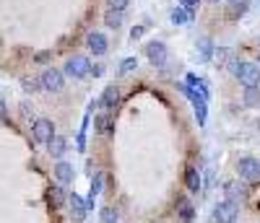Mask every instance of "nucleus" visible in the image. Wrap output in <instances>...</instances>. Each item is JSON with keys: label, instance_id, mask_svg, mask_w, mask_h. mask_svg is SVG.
Instances as JSON below:
<instances>
[{"label": "nucleus", "instance_id": "obj_1", "mask_svg": "<svg viewBox=\"0 0 260 223\" xmlns=\"http://www.w3.org/2000/svg\"><path fill=\"white\" fill-rule=\"evenodd\" d=\"M62 73L71 76V78H86L91 73V62H89L86 55H73V57H68V62H65Z\"/></svg>", "mask_w": 260, "mask_h": 223}, {"label": "nucleus", "instance_id": "obj_2", "mask_svg": "<svg viewBox=\"0 0 260 223\" xmlns=\"http://www.w3.org/2000/svg\"><path fill=\"white\" fill-rule=\"evenodd\" d=\"M237 174H240L242 182H257L260 179V161L252 159V156H245V159L237 161Z\"/></svg>", "mask_w": 260, "mask_h": 223}, {"label": "nucleus", "instance_id": "obj_3", "mask_svg": "<svg viewBox=\"0 0 260 223\" xmlns=\"http://www.w3.org/2000/svg\"><path fill=\"white\" fill-rule=\"evenodd\" d=\"M213 223H234L240 218V205L237 203H229V200H221L219 205L213 208Z\"/></svg>", "mask_w": 260, "mask_h": 223}, {"label": "nucleus", "instance_id": "obj_4", "mask_svg": "<svg viewBox=\"0 0 260 223\" xmlns=\"http://www.w3.org/2000/svg\"><path fill=\"white\" fill-rule=\"evenodd\" d=\"M234 78L240 81L245 88H255V86H260V68H257V62H242Z\"/></svg>", "mask_w": 260, "mask_h": 223}, {"label": "nucleus", "instance_id": "obj_5", "mask_svg": "<svg viewBox=\"0 0 260 223\" xmlns=\"http://www.w3.org/2000/svg\"><path fill=\"white\" fill-rule=\"evenodd\" d=\"M31 135H34V140H37V143H50V140L57 135L52 120H47V117L34 120V125H31Z\"/></svg>", "mask_w": 260, "mask_h": 223}, {"label": "nucleus", "instance_id": "obj_6", "mask_svg": "<svg viewBox=\"0 0 260 223\" xmlns=\"http://www.w3.org/2000/svg\"><path fill=\"white\" fill-rule=\"evenodd\" d=\"M143 55L148 57L151 65H156V68H164V65H167V44L159 42V39L148 42V44H146V50H143Z\"/></svg>", "mask_w": 260, "mask_h": 223}, {"label": "nucleus", "instance_id": "obj_7", "mask_svg": "<svg viewBox=\"0 0 260 223\" xmlns=\"http://www.w3.org/2000/svg\"><path fill=\"white\" fill-rule=\"evenodd\" d=\"M39 83H42L45 91H60L62 83H65V73L57 70V68H47L45 73L39 76Z\"/></svg>", "mask_w": 260, "mask_h": 223}, {"label": "nucleus", "instance_id": "obj_8", "mask_svg": "<svg viewBox=\"0 0 260 223\" xmlns=\"http://www.w3.org/2000/svg\"><path fill=\"white\" fill-rule=\"evenodd\" d=\"M224 195H226L229 203H237V200H247V195H250L247 182H242V179H229V182L224 184Z\"/></svg>", "mask_w": 260, "mask_h": 223}, {"label": "nucleus", "instance_id": "obj_9", "mask_svg": "<svg viewBox=\"0 0 260 223\" xmlns=\"http://www.w3.org/2000/svg\"><path fill=\"white\" fill-rule=\"evenodd\" d=\"M213 52H216L213 42H211L208 36H201L198 44H195V62H201V65L211 62V60H213Z\"/></svg>", "mask_w": 260, "mask_h": 223}, {"label": "nucleus", "instance_id": "obj_10", "mask_svg": "<svg viewBox=\"0 0 260 223\" xmlns=\"http://www.w3.org/2000/svg\"><path fill=\"white\" fill-rule=\"evenodd\" d=\"M86 47L91 50V55H104L107 47H110V42H107V36L102 31H89L86 34Z\"/></svg>", "mask_w": 260, "mask_h": 223}, {"label": "nucleus", "instance_id": "obj_11", "mask_svg": "<svg viewBox=\"0 0 260 223\" xmlns=\"http://www.w3.org/2000/svg\"><path fill=\"white\" fill-rule=\"evenodd\" d=\"M68 205H71V218L76 220V223H81V220H86V197H81V195H71L68 197Z\"/></svg>", "mask_w": 260, "mask_h": 223}, {"label": "nucleus", "instance_id": "obj_12", "mask_svg": "<svg viewBox=\"0 0 260 223\" xmlns=\"http://www.w3.org/2000/svg\"><path fill=\"white\" fill-rule=\"evenodd\" d=\"M73 176H76L73 164H68V161H57V164H55V179H57V184H62V187L71 184Z\"/></svg>", "mask_w": 260, "mask_h": 223}, {"label": "nucleus", "instance_id": "obj_13", "mask_svg": "<svg viewBox=\"0 0 260 223\" xmlns=\"http://www.w3.org/2000/svg\"><path fill=\"white\" fill-rule=\"evenodd\" d=\"M185 86L190 88V91H195L203 101H208V96H211V91H208V86L198 78V76H192V73H187V78H185Z\"/></svg>", "mask_w": 260, "mask_h": 223}, {"label": "nucleus", "instance_id": "obj_14", "mask_svg": "<svg viewBox=\"0 0 260 223\" xmlns=\"http://www.w3.org/2000/svg\"><path fill=\"white\" fill-rule=\"evenodd\" d=\"M185 187H187L192 195H198L201 187H203V182H201V171L195 169V166H187V169H185Z\"/></svg>", "mask_w": 260, "mask_h": 223}, {"label": "nucleus", "instance_id": "obj_15", "mask_svg": "<svg viewBox=\"0 0 260 223\" xmlns=\"http://www.w3.org/2000/svg\"><path fill=\"white\" fill-rule=\"evenodd\" d=\"M47 151H50L52 159H62V153L68 151V140H65L62 135H55V138L47 143Z\"/></svg>", "mask_w": 260, "mask_h": 223}, {"label": "nucleus", "instance_id": "obj_16", "mask_svg": "<svg viewBox=\"0 0 260 223\" xmlns=\"http://www.w3.org/2000/svg\"><path fill=\"white\" fill-rule=\"evenodd\" d=\"M117 101H120V88H117V86H107L104 94H102V99H99V104H102L104 109H110V106H115Z\"/></svg>", "mask_w": 260, "mask_h": 223}, {"label": "nucleus", "instance_id": "obj_17", "mask_svg": "<svg viewBox=\"0 0 260 223\" xmlns=\"http://www.w3.org/2000/svg\"><path fill=\"white\" fill-rule=\"evenodd\" d=\"M169 18H172V24L182 26V24H187V21H192V13L185 11V8H172L169 11Z\"/></svg>", "mask_w": 260, "mask_h": 223}, {"label": "nucleus", "instance_id": "obj_18", "mask_svg": "<svg viewBox=\"0 0 260 223\" xmlns=\"http://www.w3.org/2000/svg\"><path fill=\"white\" fill-rule=\"evenodd\" d=\"M65 200H68V195H65L62 184H52V187H50V203H52L55 208H60Z\"/></svg>", "mask_w": 260, "mask_h": 223}, {"label": "nucleus", "instance_id": "obj_19", "mask_svg": "<svg viewBox=\"0 0 260 223\" xmlns=\"http://www.w3.org/2000/svg\"><path fill=\"white\" fill-rule=\"evenodd\" d=\"M177 215H180V220H185V223H190V220H192V205L187 203L185 197H180V200H177Z\"/></svg>", "mask_w": 260, "mask_h": 223}, {"label": "nucleus", "instance_id": "obj_20", "mask_svg": "<svg viewBox=\"0 0 260 223\" xmlns=\"http://www.w3.org/2000/svg\"><path fill=\"white\" fill-rule=\"evenodd\" d=\"M104 24L110 26V29H120L122 26V11H112L110 8V11L104 13Z\"/></svg>", "mask_w": 260, "mask_h": 223}, {"label": "nucleus", "instance_id": "obj_21", "mask_svg": "<svg viewBox=\"0 0 260 223\" xmlns=\"http://www.w3.org/2000/svg\"><path fill=\"white\" fill-rule=\"evenodd\" d=\"M242 101H245V106H260V86H255V88H245Z\"/></svg>", "mask_w": 260, "mask_h": 223}, {"label": "nucleus", "instance_id": "obj_22", "mask_svg": "<svg viewBox=\"0 0 260 223\" xmlns=\"http://www.w3.org/2000/svg\"><path fill=\"white\" fill-rule=\"evenodd\" d=\"M213 60H216V65H219V68H226V62L232 60V50L229 47H219L213 52Z\"/></svg>", "mask_w": 260, "mask_h": 223}, {"label": "nucleus", "instance_id": "obj_23", "mask_svg": "<svg viewBox=\"0 0 260 223\" xmlns=\"http://www.w3.org/2000/svg\"><path fill=\"white\" fill-rule=\"evenodd\" d=\"M21 88H24L26 94H34L37 88H42V83H39V78H31V76H26V78H21Z\"/></svg>", "mask_w": 260, "mask_h": 223}, {"label": "nucleus", "instance_id": "obj_24", "mask_svg": "<svg viewBox=\"0 0 260 223\" xmlns=\"http://www.w3.org/2000/svg\"><path fill=\"white\" fill-rule=\"evenodd\" d=\"M99 218H102V223H117V210L112 205H107V208H102Z\"/></svg>", "mask_w": 260, "mask_h": 223}, {"label": "nucleus", "instance_id": "obj_25", "mask_svg": "<svg viewBox=\"0 0 260 223\" xmlns=\"http://www.w3.org/2000/svg\"><path fill=\"white\" fill-rule=\"evenodd\" d=\"M247 13V0H237V3H232V18H240Z\"/></svg>", "mask_w": 260, "mask_h": 223}, {"label": "nucleus", "instance_id": "obj_26", "mask_svg": "<svg viewBox=\"0 0 260 223\" xmlns=\"http://www.w3.org/2000/svg\"><path fill=\"white\" fill-rule=\"evenodd\" d=\"M136 57H125L122 62H120V73H130V70H136Z\"/></svg>", "mask_w": 260, "mask_h": 223}, {"label": "nucleus", "instance_id": "obj_27", "mask_svg": "<svg viewBox=\"0 0 260 223\" xmlns=\"http://www.w3.org/2000/svg\"><path fill=\"white\" fill-rule=\"evenodd\" d=\"M127 3H130V0H107V6H110L112 11H125Z\"/></svg>", "mask_w": 260, "mask_h": 223}, {"label": "nucleus", "instance_id": "obj_28", "mask_svg": "<svg viewBox=\"0 0 260 223\" xmlns=\"http://www.w3.org/2000/svg\"><path fill=\"white\" fill-rule=\"evenodd\" d=\"M240 65H242V62H240V57L232 55V60L226 62V68H229V73H232V76H237V70H240Z\"/></svg>", "mask_w": 260, "mask_h": 223}, {"label": "nucleus", "instance_id": "obj_29", "mask_svg": "<svg viewBox=\"0 0 260 223\" xmlns=\"http://www.w3.org/2000/svg\"><path fill=\"white\" fill-rule=\"evenodd\" d=\"M180 3H182V8H185V11H190V13H192L195 8H198L201 0H180Z\"/></svg>", "mask_w": 260, "mask_h": 223}, {"label": "nucleus", "instance_id": "obj_30", "mask_svg": "<svg viewBox=\"0 0 260 223\" xmlns=\"http://www.w3.org/2000/svg\"><path fill=\"white\" fill-rule=\"evenodd\" d=\"M18 109H21V115H24V120H31V106H29V101H24Z\"/></svg>", "mask_w": 260, "mask_h": 223}, {"label": "nucleus", "instance_id": "obj_31", "mask_svg": "<svg viewBox=\"0 0 260 223\" xmlns=\"http://www.w3.org/2000/svg\"><path fill=\"white\" fill-rule=\"evenodd\" d=\"M143 36V26H133V31H130V42H136Z\"/></svg>", "mask_w": 260, "mask_h": 223}, {"label": "nucleus", "instance_id": "obj_32", "mask_svg": "<svg viewBox=\"0 0 260 223\" xmlns=\"http://www.w3.org/2000/svg\"><path fill=\"white\" fill-rule=\"evenodd\" d=\"M102 73H104V65H99V62H96V65H91V73H89V76H94V78H99Z\"/></svg>", "mask_w": 260, "mask_h": 223}, {"label": "nucleus", "instance_id": "obj_33", "mask_svg": "<svg viewBox=\"0 0 260 223\" xmlns=\"http://www.w3.org/2000/svg\"><path fill=\"white\" fill-rule=\"evenodd\" d=\"M8 117V109H6V101L0 99V120H6Z\"/></svg>", "mask_w": 260, "mask_h": 223}, {"label": "nucleus", "instance_id": "obj_34", "mask_svg": "<svg viewBox=\"0 0 260 223\" xmlns=\"http://www.w3.org/2000/svg\"><path fill=\"white\" fill-rule=\"evenodd\" d=\"M50 57H52L50 52H39V55H37V62H47Z\"/></svg>", "mask_w": 260, "mask_h": 223}, {"label": "nucleus", "instance_id": "obj_35", "mask_svg": "<svg viewBox=\"0 0 260 223\" xmlns=\"http://www.w3.org/2000/svg\"><path fill=\"white\" fill-rule=\"evenodd\" d=\"M206 3H219V0H206Z\"/></svg>", "mask_w": 260, "mask_h": 223}, {"label": "nucleus", "instance_id": "obj_36", "mask_svg": "<svg viewBox=\"0 0 260 223\" xmlns=\"http://www.w3.org/2000/svg\"><path fill=\"white\" fill-rule=\"evenodd\" d=\"M229 3H237V0H229Z\"/></svg>", "mask_w": 260, "mask_h": 223}, {"label": "nucleus", "instance_id": "obj_37", "mask_svg": "<svg viewBox=\"0 0 260 223\" xmlns=\"http://www.w3.org/2000/svg\"><path fill=\"white\" fill-rule=\"evenodd\" d=\"M257 68H260V62H257Z\"/></svg>", "mask_w": 260, "mask_h": 223}]
</instances>
